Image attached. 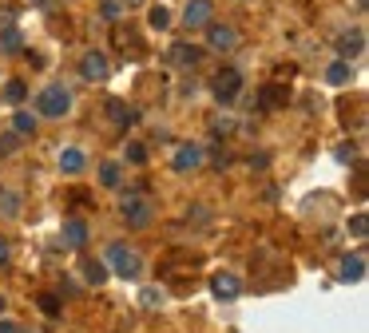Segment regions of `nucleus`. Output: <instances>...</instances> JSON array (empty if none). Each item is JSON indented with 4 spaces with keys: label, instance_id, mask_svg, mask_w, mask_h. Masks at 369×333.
<instances>
[{
    "label": "nucleus",
    "instance_id": "obj_1",
    "mask_svg": "<svg viewBox=\"0 0 369 333\" xmlns=\"http://www.w3.org/2000/svg\"><path fill=\"white\" fill-rule=\"evenodd\" d=\"M36 111L48 115V119H64L72 111V91L64 88V83H48V88L36 95Z\"/></svg>",
    "mask_w": 369,
    "mask_h": 333
},
{
    "label": "nucleus",
    "instance_id": "obj_2",
    "mask_svg": "<svg viewBox=\"0 0 369 333\" xmlns=\"http://www.w3.org/2000/svg\"><path fill=\"white\" fill-rule=\"evenodd\" d=\"M103 266H111V270L120 274L123 282H135V278L143 274V258L135 250H127L123 243L111 246V250H108V262H103Z\"/></svg>",
    "mask_w": 369,
    "mask_h": 333
},
{
    "label": "nucleus",
    "instance_id": "obj_3",
    "mask_svg": "<svg viewBox=\"0 0 369 333\" xmlns=\"http://www.w3.org/2000/svg\"><path fill=\"white\" fill-rule=\"evenodd\" d=\"M210 91H215V100L219 103H230L242 91V71L239 68H219L215 71V80H210Z\"/></svg>",
    "mask_w": 369,
    "mask_h": 333
},
{
    "label": "nucleus",
    "instance_id": "obj_4",
    "mask_svg": "<svg viewBox=\"0 0 369 333\" xmlns=\"http://www.w3.org/2000/svg\"><path fill=\"white\" fill-rule=\"evenodd\" d=\"M210 293L219 298V302H234L242 293V282H239V274H230V270H219L215 278H210Z\"/></svg>",
    "mask_w": 369,
    "mask_h": 333
},
{
    "label": "nucleus",
    "instance_id": "obj_5",
    "mask_svg": "<svg viewBox=\"0 0 369 333\" xmlns=\"http://www.w3.org/2000/svg\"><path fill=\"white\" fill-rule=\"evenodd\" d=\"M120 211H123V218H127V226H135V230H143L151 222V206H147V199H140V194H127Z\"/></svg>",
    "mask_w": 369,
    "mask_h": 333
},
{
    "label": "nucleus",
    "instance_id": "obj_6",
    "mask_svg": "<svg viewBox=\"0 0 369 333\" xmlns=\"http://www.w3.org/2000/svg\"><path fill=\"white\" fill-rule=\"evenodd\" d=\"M80 76H84L88 83H96V80H108V76H111V64H108V56H103V52H88V56L80 60Z\"/></svg>",
    "mask_w": 369,
    "mask_h": 333
},
{
    "label": "nucleus",
    "instance_id": "obj_7",
    "mask_svg": "<svg viewBox=\"0 0 369 333\" xmlns=\"http://www.w3.org/2000/svg\"><path fill=\"white\" fill-rule=\"evenodd\" d=\"M207 44L215 52H230L239 44V28H230V24H207Z\"/></svg>",
    "mask_w": 369,
    "mask_h": 333
},
{
    "label": "nucleus",
    "instance_id": "obj_8",
    "mask_svg": "<svg viewBox=\"0 0 369 333\" xmlns=\"http://www.w3.org/2000/svg\"><path fill=\"white\" fill-rule=\"evenodd\" d=\"M210 12H215L210 0H187V8H183V24H187V28H207Z\"/></svg>",
    "mask_w": 369,
    "mask_h": 333
},
{
    "label": "nucleus",
    "instance_id": "obj_9",
    "mask_svg": "<svg viewBox=\"0 0 369 333\" xmlns=\"http://www.w3.org/2000/svg\"><path fill=\"white\" fill-rule=\"evenodd\" d=\"M199 163H203V147L199 143H183L179 151H175V159H171V167H175L179 175H187V171H195Z\"/></svg>",
    "mask_w": 369,
    "mask_h": 333
},
{
    "label": "nucleus",
    "instance_id": "obj_10",
    "mask_svg": "<svg viewBox=\"0 0 369 333\" xmlns=\"http://www.w3.org/2000/svg\"><path fill=\"white\" fill-rule=\"evenodd\" d=\"M361 52H365V36H361L358 28H353V32H346V36L338 40V56H341L346 64H349V60H358Z\"/></svg>",
    "mask_w": 369,
    "mask_h": 333
},
{
    "label": "nucleus",
    "instance_id": "obj_11",
    "mask_svg": "<svg viewBox=\"0 0 369 333\" xmlns=\"http://www.w3.org/2000/svg\"><path fill=\"white\" fill-rule=\"evenodd\" d=\"M64 243H68L72 250H84V243H88V222H84V218H68V222H64Z\"/></svg>",
    "mask_w": 369,
    "mask_h": 333
},
{
    "label": "nucleus",
    "instance_id": "obj_12",
    "mask_svg": "<svg viewBox=\"0 0 369 333\" xmlns=\"http://www.w3.org/2000/svg\"><path fill=\"white\" fill-rule=\"evenodd\" d=\"M338 278H341V282H361V278H365V258H361V254H346V258H341Z\"/></svg>",
    "mask_w": 369,
    "mask_h": 333
},
{
    "label": "nucleus",
    "instance_id": "obj_13",
    "mask_svg": "<svg viewBox=\"0 0 369 333\" xmlns=\"http://www.w3.org/2000/svg\"><path fill=\"white\" fill-rule=\"evenodd\" d=\"M21 28H16V21L12 24H0V52H4V56H16V52H21Z\"/></svg>",
    "mask_w": 369,
    "mask_h": 333
},
{
    "label": "nucleus",
    "instance_id": "obj_14",
    "mask_svg": "<svg viewBox=\"0 0 369 333\" xmlns=\"http://www.w3.org/2000/svg\"><path fill=\"white\" fill-rule=\"evenodd\" d=\"M171 60L183 64V68H195L203 60V48H195V44H171Z\"/></svg>",
    "mask_w": 369,
    "mask_h": 333
},
{
    "label": "nucleus",
    "instance_id": "obj_15",
    "mask_svg": "<svg viewBox=\"0 0 369 333\" xmlns=\"http://www.w3.org/2000/svg\"><path fill=\"white\" fill-rule=\"evenodd\" d=\"M108 111H111V123H120V127H131V123L140 119V115H135L123 100H108Z\"/></svg>",
    "mask_w": 369,
    "mask_h": 333
},
{
    "label": "nucleus",
    "instance_id": "obj_16",
    "mask_svg": "<svg viewBox=\"0 0 369 333\" xmlns=\"http://www.w3.org/2000/svg\"><path fill=\"white\" fill-rule=\"evenodd\" d=\"M84 163H88V159H84L80 147H68V151L60 155V171H64V175H80V171H84Z\"/></svg>",
    "mask_w": 369,
    "mask_h": 333
},
{
    "label": "nucleus",
    "instance_id": "obj_17",
    "mask_svg": "<svg viewBox=\"0 0 369 333\" xmlns=\"http://www.w3.org/2000/svg\"><path fill=\"white\" fill-rule=\"evenodd\" d=\"M12 135H36V115L32 111H12Z\"/></svg>",
    "mask_w": 369,
    "mask_h": 333
},
{
    "label": "nucleus",
    "instance_id": "obj_18",
    "mask_svg": "<svg viewBox=\"0 0 369 333\" xmlns=\"http://www.w3.org/2000/svg\"><path fill=\"white\" fill-rule=\"evenodd\" d=\"M84 278H88L91 286H103L108 282V266H103L100 258H84Z\"/></svg>",
    "mask_w": 369,
    "mask_h": 333
},
{
    "label": "nucleus",
    "instance_id": "obj_19",
    "mask_svg": "<svg viewBox=\"0 0 369 333\" xmlns=\"http://www.w3.org/2000/svg\"><path fill=\"white\" fill-rule=\"evenodd\" d=\"M326 80L334 83V88H341V83L353 80V68H349L346 60H334V64H329V71H326Z\"/></svg>",
    "mask_w": 369,
    "mask_h": 333
},
{
    "label": "nucleus",
    "instance_id": "obj_20",
    "mask_svg": "<svg viewBox=\"0 0 369 333\" xmlns=\"http://www.w3.org/2000/svg\"><path fill=\"white\" fill-rule=\"evenodd\" d=\"M163 302H167V290H159V286H147V290H140V305H143V310H159Z\"/></svg>",
    "mask_w": 369,
    "mask_h": 333
},
{
    "label": "nucleus",
    "instance_id": "obj_21",
    "mask_svg": "<svg viewBox=\"0 0 369 333\" xmlns=\"http://www.w3.org/2000/svg\"><path fill=\"white\" fill-rule=\"evenodd\" d=\"M286 88H278V83H270V88H262V107H286Z\"/></svg>",
    "mask_w": 369,
    "mask_h": 333
},
{
    "label": "nucleus",
    "instance_id": "obj_22",
    "mask_svg": "<svg viewBox=\"0 0 369 333\" xmlns=\"http://www.w3.org/2000/svg\"><path fill=\"white\" fill-rule=\"evenodd\" d=\"M0 211L8 214V218H16V214H21V194H16V191H0Z\"/></svg>",
    "mask_w": 369,
    "mask_h": 333
},
{
    "label": "nucleus",
    "instance_id": "obj_23",
    "mask_svg": "<svg viewBox=\"0 0 369 333\" xmlns=\"http://www.w3.org/2000/svg\"><path fill=\"white\" fill-rule=\"evenodd\" d=\"M147 24H151L155 32H167V28H171V8H163V4H159V8H151Z\"/></svg>",
    "mask_w": 369,
    "mask_h": 333
},
{
    "label": "nucleus",
    "instance_id": "obj_24",
    "mask_svg": "<svg viewBox=\"0 0 369 333\" xmlns=\"http://www.w3.org/2000/svg\"><path fill=\"white\" fill-rule=\"evenodd\" d=\"M24 95H28V83H24V80H12V83H4V103H21Z\"/></svg>",
    "mask_w": 369,
    "mask_h": 333
},
{
    "label": "nucleus",
    "instance_id": "obj_25",
    "mask_svg": "<svg viewBox=\"0 0 369 333\" xmlns=\"http://www.w3.org/2000/svg\"><path fill=\"white\" fill-rule=\"evenodd\" d=\"M100 182H103V187H120V163H103V167H100Z\"/></svg>",
    "mask_w": 369,
    "mask_h": 333
},
{
    "label": "nucleus",
    "instance_id": "obj_26",
    "mask_svg": "<svg viewBox=\"0 0 369 333\" xmlns=\"http://www.w3.org/2000/svg\"><path fill=\"white\" fill-rule=\"evenodd\" d=\"M349 230H353V238H365V230H369V218H365V211H358L353 218H349Z\"/></svg>",
    "mask_w": 369,
    "mask_h": 333
},
{
    "label": "nucleus",
    "instance_id": "obj_27",
    "mask_svg": "<svg viewBox=\"0 0 369 333\" xmlns=\"http://www.w3.org/2000/svg\"><path fill=\"white\" fill-rule=\"evenodd\" d=\"M16 147H21V135H0V155H12V151H16Z\"/></svg>",
    "mask_w": 369,
    "mask_h": 333
},
{
    "label": "nucleus",
    "instance_id": "obj_28",
    "mask_svg": "<svg viewBox=\"0 0 369 333\" xmlns=\"http://www.w3.org/2000/svg\"><path fill=\"white\" fill-rule=\"evenodd\" d=\"M127 163H147V147H143V143H131V147H127Z\"/></svg>",
    "mask_w": 369,
    "mask_h": 333
},
{
    "label": "nucleus",
    "instance_id": "obj_29",
    "mask_svg": "<svg viewBox=\"0 0 369 333\" xmlns=\"http://www.w3.org/2000/svg\"><path fill=\"white\" fill-rule=\"evenodd\" d=\"M100 12H103V21H120V12H123V8H120V0H103V8H100Z\"/></svg>",
    "mask_w": 369,
    "mask_h": 333
},
{
    "label": "nucleus",
    "instance_id": "obj_30",
    "mask_svg": "<svg viewBox=\"0 0 369 333\" xmlns=\"http://www.w3.org/2000/svg\"><path fill=\"white\" fill-rule=\"evenodd\" d=\"M40 310L48 313V317H56V313H60V302H56L52 293H40Z\"/></svg>",
    "mask_w": 369,
    "mask_h": 333
},
{
    "label": "nucleus",
    "instance_id": "obj_31",
    "mask_svg": "<svg viewBox=\"0 0 369 333\" xmlns=\"http://www.w3.org/2000/svg\"><path fill=\"white\" fill-rule=\"evenodd\" d=\"M0 333H24L16 322H8V317H0Z\"/></svg>",
    "mask_w": 369,
    "mask_h": 333
},
{
    "label": "nucleus",
    "instance_id": "obj_32",
    "mask_svg": "<svg viewBox=\"0 0 369 333\" xmlns=\"http://www.w3.org/2000/svg\"><path fill=\"white\" fill-rule=\"evenodd\" d=\"M8 258H12V246L4 243V238H0V262H8Z\"/></svg>",
    "mask_w": 369,
    "mask_h": 333
},
{
    "label": "nucleus",
    "instance_id": "obj_33",
    "mask_svg": "<svg viewBox=\"0 0 369 333\" xmlns=\"http://www.w3.org/2000/svg\"><path fill=\"white\" fill-rule=\"evenodd\" d=\"M123 4H127V8H140V4H143V0H123Z\"/></svg>",
    "mask_w": 369,
    "mask_h": 333
},
{
    "label": "nucleus",
    "instance_id": "obj_34",
    "mask_svg": "<svg viewBox=\"0 0 369 333\" xmlns=\"http://www.w3.org/2000/svg\"><path fill=\"white\" fill-rule=\"evenodd\" d=\"M4 310H8V302H4V298H0V317H4Z\"/></svg>",
    "mask_w": 369,
    "mask_h": 333
},
{
    "label": "nucleus",
    "instance_id": "obj_35",
    "mask_svg": "<svg viewBox=\"0 0 369 333\" xmlns=\"http://www.w3.org/2000/svg\"><path fill=\"white\" fill-rule=\"evenodd\" d=\"M32 4H44V0H32Z\"/></svg>",
    "mask_w": 369,
    "mask_h": 333
}]
</instances>
